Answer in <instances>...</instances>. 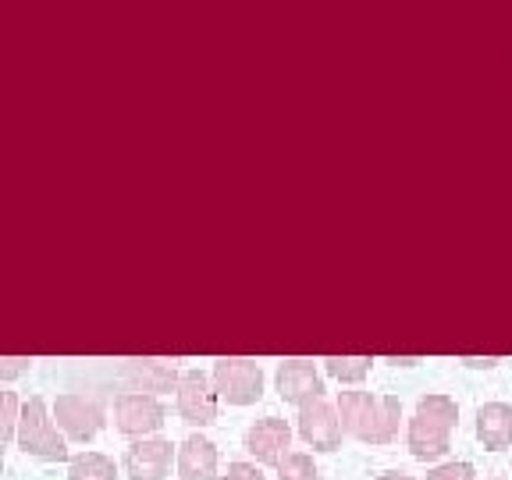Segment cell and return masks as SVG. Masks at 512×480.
<instances>
[{"mask_svg": "<svg viewBox=\"0 0 512 480\" xmlns=\"http://www.w3.org/2000/svg\"><path fill=\"white\" fill-rule=\"evenodd\" d=\"M338 420L342 431L367 445H388L399 434L402 402L399 395H370V392H342L338 395Z\"/></svg>", "mask_w": 512, "mask_h": 480, "instance_id": "obj_1", "label": "cell"}, {"mask_svg": "<svg viewBox=\"0 0 512 480\" xmlns=\"http://www.w3.org/2000/svg\"><path fill=\"white\" fill-rule=\"evenodd\" d=\"M459 424V406L448 395H424L409 420V452L416 459H441L448 452V438Z\"/></svg>", "mask_w": 512, "mask_h": 480, "instance_id": "obj_2", "label": "cell"}, {"mask_svg": "<svg viewBox=\"0 0 512 480\" xmlns=\"http://www.w3.org/2000/svg\"><path fill=\"white\" fill-rule=\"evenodd\" d=\"M18 445H22V452H29V456H36V459H47V463L68 459V445H64V438L57 434L54 420H50V413H47V402H43L40 395H32L22 406Z\"/></svg>", "mask_w": 512, "mask_h": 480, "instance_id": "obj_3", "label": "cell"}, {"mask_svg": "<svg viewBox=\"0 0 512 480\" xmlns=\"http://www.w3.org/2000/svg\"><path fill=\"white\" fill-rule=\"evenodd\" d=\"M214 388L228 406H253L264 395V370L253 360H217L214 363Z\"/></svg>", "mask_w": 512, "mask_h": 480, "instance_id": "obj_4", "label": "cell"}, {"mask_svg": "<svg viewBox=\"0 0 512 480\" xmlns=\"http://www.w3.org/2000/svg\"><path fill=\"white\" fill-rule=\"evenodd\" d=\"M114 427L128 438L143 441L146 434H157L164 427V406H160L157 395L125 392L114 399Z\"/></svg>", "mask_w": 512, "mask_h": 480, "instance_id": "obj_5", "label": "cell"}, {"mask_svg": "<svg viewBox=\"0 0 512 480\" xmlns=\"http://www.w3.org/2000/svg\"><path fill=\"white\" fill-rule=\"evenodd\" d=\"M178 416L189 427H210L217 420V388L203 370H185L178 381Z\"/></svg>", "mask_w": 512, "mask_h": 480, "instance_id": "obj_6", "label": "cell"}, {"mask_svg": "<svg viewBox=\"0 0 512 480\" xmlns=\"http://www.w3.org/2000/svg\"><path fill=\"white\" fill-rule=\"evenodd\" d=\"M54 416H57V427H61L72 441L96 438L100 427H104V406H100L96 399H86V395H79V392L57 395Z\"/></svg>", "mask_w": 512, "mask_h": 480, "instance_id": "obj_7", "label": "cell"}, {"mask_svg": "<svg viewBox=\"0 0 512 480\" xmlns=\"http://www.w3.org/2000/svg\"><path fill=\"white\" fill-rule=\"evenodd\" d=\"M299 434L306 445H313L317 452H335L342 445V420L338 409L324 399H313L306 406H299Z\"/></svg>", "mask_w": 512, "mask_h": 480, "instance_id": "obj_8", "label": "cell"}, {"mask_svg": "<svg viewBox=\"0 0 512 480\" xmlns=\"http://www.w3.org/2000/svg\"><path fill=\"white\" fill-rule=\"evenodd\" d=\"M292 445V427L281 416H264L246 431V452L264 466H281Z\"/></svg>", "mask_w": 512, "mask_h": 480, "instance_id": "obj_9", "label": "cell"}, {"mask_svg": "<svg viewBox=\"0 0 512 480\" xmlns=\"http://www.w3.org/2000/svg\"><path fill=\"white\" fill-rule=\"evenodd\" d=\"M175 445L168 438H143L125 452V473L132 480H168Z\"/></svg>", "mask_w": 512, "mask_h": 480, "instance_id": "obj_10", "label": "cell"}, {"mask_svg": "<svg viewBox=\"0 0 512 480\" xmlns=\"http://www.w3.org/2000/svg\"><path fill=\"white\" fill-rule=\"evenodd\" d=\"M278 395L292 406H306L313 399H324V381L310 360H285L278 367Z\"/></svg>", "mask_w": 512, "mask_h": 480, "instance_id": "obj_11", "label": "cell"}, {"mask_svg": "<svg viewBox=\"0 0 512 480\" xmlns=\"http://www.w3.org/2000/svg\"><path fill=\"white\" fill-rule=\"evenodd\" d=\"M178 477L182 480H217V445L203 434H189L178 445Z\"/></svg>", "mask_w": 512, "mask_h": 480, "instance_id": "obj_12", "label": "cell"}, {"mask_svg": "<svg viewBox=\"0 0 512 480\" xmlns=\"http://www.w3.org/2000/svg\"><path fill=\"white\" fill-rule=\"evenodd\" d=\"M477 438L484 448H509L512 445V406L509 402H488L477 409Z\"/></svg>", "mask_w": 512, "mask_h": 480, "instance_id": "obj_13", "label": "cell"}, {"mask_svg": "<svg viewBox=\"0 0 512 480\" xmlns=\"http://www.w3.org/2000/svg\"><path fill=\"white\" fill-rule=\"evenodd\" d=\"M68 480H118V466L104 452H82L68 463Z\"/></svg>", "mask_w": 512, "mask_h": 480, "instance_id": "obj_14", "label": "cell"}, {"mask_svg": "<svg viewBox=\"0 0 512 480\" xmlns=\"http://www.w3.org/2000/svg\"><path fill=\"white\" fill-rule=\"evenodd\" d=\"M370 363H374L370 356H328L324 370L342 384H360L370 374Z\"/></svg>", "mask_w": 512, "mask_h": 480, "instance_id": "obj_15", "label": "cell"}, {"mask_svg": "<svg viewBox=\"0 0 512 480\" xmlns=\"http://www.w3.org/2000/svg\"><path fill=\"white\" fill-rule=\"evenodd\" d=\"M18 420H22V402L15 392H0V456L11 445V438H18Z\"/></svg>", "mask_w": 512, "mask_h": 480, "instance_id": "obj_16", "label": "cell"}, {"mask_svg": "<svg viewBox=\"0 0 512 480\" xmlns=\"http://www.w3.org/2000/svg\"><path fill=\"white\" fill-rule=\"evenodd\" d=\"M128 374H136L139 381L146 384L143 392H157V388H168V384L182 381V377H178L175 370L160 367V363H132V367H128Z\"/></svg>", "mask_w": 512, "mask_h": 480, "instance_id": "obj_17", "label": "cell"}, {"mask_svg": "<svg viewBox=\"0 0 512 480\" xmlns=\"http://www.w3.org/2000/svg\"><path fill=\"white\" fill-rule=\"evenodd\" d=\"M278 480H320V473L306 452H288L278 466Z\"/></svg>", "mask_w": 512, "mask_h": 480, "instance_id": "obj_18", "label": "cell"}, {"mask_svg": "<svg viewBox=\"0 0 512 480\" xmlns=\"http://www.w3.org/2000/svg\"><path fill=\"white\" fill-rule=\"evenodd\" d=\"M427 480H473V466L470 463H445V466H434L427 473Z\"/></svg>", "mask_w": 512, "mask_h": 480, "instance_id": "obj_19", "label": "cell"}, {"mask_svg": "<svg viewBox=\"0 0 512 480\" xmlns=\"http://www.w3.org/2000/svg\"><path fill=\"white\" fill-rule=\"evenodd\" d=\"M29 356H0V381H15L29 370Z\"/></svg>", "mask_w": 512, "mask_h": 480, "instance_id": "obj_20", "label": "cell"}, {"mask_svg": "<svg viewBox=\"0 0 512 480\" xmlns=\"http://www.w3.org/2000/svg\"><path fill=\"white\" fill-rule=\"evenodd\" d=\"M224 480H267V477L260 473V466H253V463H232Z\"/></svg>", "mask_w": 512, "mask_h": 480, "instance_id": "obj_21", "label": "cell"}, {"mask_svg": "<svg viewBox=\"0 0 512 480\" xmlns=\"http://www.w3.org/2000/svg\"><path fill=\"white\" fill-rule=\"evenodd\" d=\"M463 363H466V367H477V370H491V367H495L498 360H470V356H466Z\"/></svg>", "mask_w": 512, "mask_h": 480, "instance_id": "obj_22", "label": "cell"}, {"mask_svg": "<svg viewBox=\"0 0 512 480\" xmlns=\"http://www.w3.org/2000/svg\"><path fill=\"white\" fill-rule=\"evenodd\" d=\"M377 480H413V477H409V473H402V470H384Z\"/></svg>", "mask_w": 512, "mask_h": 480, "instance_id": "obj_23", "label": "cell"}, {"mask_svg": "<svg viewBox=\"0 0 512 480\" xmlns=\"http://www.w3.org/2000/svg\"><path fill=\"white\" fill-rule=\"evenodd\" d=\"M491 480H502V477H491Z\"/></svg>", "mask_w": 512, "mask_h": 480, "instance_id": "obj_24", "label": "cell"}]
</instances>
